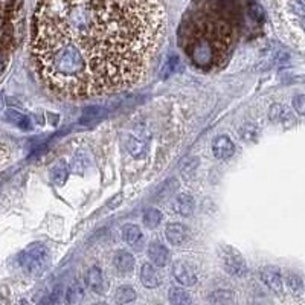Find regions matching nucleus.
Returning <instances> with one entry per match:
<instances>
[{"mask_svg":"<svg viewBox=\"0 0 305 305\" xmlns=\"http://www.w3.org/2000/svg\"><path fill=\"white\" fill-rule=\"evenodd\" d=\"M23 0H0V77L11 63L22 34Z\"/></svg>","mask_w":305,"mask_h":305,"instance_id":"nucleus-3","label":"nucleus"},{"mask_svg":"<svg viewBox=\"0 0 305 305\" xmlns=\"http://www.w3.org/2000/svg\"><path fill=\"white\" fill-rule=\"evenodd\" d=\"M164 26L160 0H40L32 17V63L61 98L113 93L145 74Z\"/></svg>","mask_w":305,"mask_h":305,"instance_id":"nucleus-1","label":"nucleus"},{"mask_svg":"<svg viewBox=\"0 0 305 305\" xmlns=\"http://www.w3.org/2000/svg\"><path fill=\"white\" fill-rule=\"evenodd\" d=\"M174 211L182 215H191L195 208V202L189 194H178L173 203Z\"/></svg>","mask_w":305,"mask_h":305,"instance_id":"nucleus-15","label":"nucleus"},{"mask_svg":"<svg viewBox=\"0 0 305 305\" xmlns=\"http://www.w3.org/2000/svg\"><path fill=\"white\" fill-rule=\"evenodd\" d=\"M260 278L261 281L268 287V290H272L276 295L282 293V275L278 270V267H264L260 272Z\"/></svg>","mask_w":305,"mask_h":305,"instance_id":"nucleus-7","label":"nucleus"},{"mask_svg":"<svg viewBox=\"0 0 305 305\" xmlns=\"http://www.w3.org/2000/svg\"><path fill=\"white\" fill-rule=\"evenodd\" d=\"M171 273H173L174 279L180 285L189 287V285H194L197 282V275L194 272V268L185 261H175L173 264Z\"/></svg>","mask_w":305,"mask_h":305,"instance_id":"nucleus-6","label":"nucleus"},{"mask_svg":"<svg viewBox=\"0 0 305 305\" xmlns=\"http://www.w3.org/2000/svg\"><path fill=\"white\" fill-rule=\"evenodd\" d=\"M147 252L151 262L157 267H164L170 261V250L159 241H151Z\"/></svg>","mask_w":305,"mask_h":305,"instance_id":"nucleus-11","label":"nucleus"},{"mask_svg":"<svg viewBox=\"0 0 305 305\" xmlns=\"http://www.w3.org/2000/svg\"><path fill=\"white\" fill-rule=\"evenodd\" d=\"M20 264L31 275H42L50 264V254L44 244L34 243L23 250L20 255Z\"/></svg>","mask_w":305,"mask_h":305,"instance_id":"nucleus-4","label":"nucleus"},{"mask_svg":"<svg viewBox=\"0 0 305 305\" xmlns=\"http://www.w3.org/2000/svg\"><path fill=\"white\" fill-rule=\"evenodd\" d=\"M86 284L88 285V289L98 295H104L107 290V282L99 267L88 268V272L86 275Z\"/></svg>","mask_w":305,"mask_h":305,"instance_id":"nucleus-10","label":"nucleus"},{"mask_svg":"<svg viewBox=\"0 0 305 305\" xmlns=\"http://www.w3.org/2000/svg\"><path fill=\"white\" fill-rule=\"evenodd\" d=\"M218 257L223 264V268L234 276H243L246 273V261L237 249L230 246H220Z\"/></svg>","mask_w":305,"mask_h":305,"instance_id":"nucleus-5","label":"nucleus"},{"mask_svg":"<svg viewBox=\"0 0 305 305\" xmlns=\"http://www.w3.org/2000/svg\"><path fill=\"white\" fill-rule=\"evenodd\" d=\"M292 9L296 15H304L305 17V0H293Z\"/></svg>","mask_w":305,"mask_h":305,"instance_id":"nucleus-27","label":"nucleus"},{"mask_svg":"<svg viewBox=\"0 0 305 305\" xmlns=\"http://www.w3.org/2000/svg\"><path fill=\"white\" fill-rule=\"evenodd\" d=\"M162 221V214H160L159 209H154V208H150L143 212V224L150 229H154L160 224Z\"/></svg>","mask_w":305,"mask_h":305,"instance_id":"nucleus-18","label":"nucleus"},{"mask_svg":"<svg viewBox=\"0 0 305 305\" xmlns=\"http://www.w3.org/2000/svg\"><path fill=\"white\" fill-rule=\"evenodd\" d=\"M165 237H167L170 244L180 246V244H183L188 240L189 230L182 223H168L167 227H165Z\"/></svg>","mask_w":305,"mask_h":305,"instance_id":"nucleus-9","label":"nucleus"},{"mask_svg":"<svg viewBox=\"0 0 305 305\" xmlns=\"http://www.w3.org/2000/svg\"><path fill=\"white\" fill-rule=\"evenodd\" d=\"M178 70V58L177 57H171L168 61H167V64H165V70H164V75H173V74H175V72Z\"/></svg>","mask_w":305,"mask_h":305,"instance_id":"nucleus-24","label":"nucleus"},{"mask_svg":"<svg viewBox=\"0 0 305 305\" xmlns=\"http://www.w3.org/2000/svg\"><path fill=\"white\" fill-rule=\"evenodd\" d=\"M249 15L252 17L255 22H258V23L264 22V11H262V8H261L260 5H257V3L249 6Z\"/></svg>","mask_w":305,"mask_h":305,"instance_id":"nucleus-23","label":"nucleus"},{"mask_svg":"<svg viewBox=\"0 0 305 305\" xmlns=\"http://www.w3.org/2000/svg\"><path fill=\"white\" fill-rule=\"evenodd\" d=\"M140 281H142L143 285L148 287V289H154V287L160 285L162 278H160L159 272L151 264H143L142 268H140Z\"/></svg>","mask_w":305,"mask_h":305,"instance_id":"nucleus-13","label":"nucleus"},{"mask_svg":"<svg viewBox=\"0 0 305 305\" xmlns=\"http://www.w3.org/2000/svg\"><path fill=\"white\" fill-rule=\"evenodd\" d=\"M212 153L215 156V159L218 160H227L234 156L235 153V145L234 142L230 140V137L221 134L218 137H215L214 143H212Z\"/></svg>","mask_w":305,"mask_h":305,"instance_id":"nucleus-8","label":"nucleus"},{"mask_svg":"<svg viewBox=\"0 0 305 305\" xmlns=\"http://www.w3.org/2000/svg\"><path fill=\"white\" fill-rule=\"evenodd\" d=\"M6 118H9L17 125V127H20L23 130H29L31 129V121L25 115H20V113H17V112H8Z\"/></svg>","mask_w":305,"mask_h":305,"instance_id":"nucleus-22","label":"nucleus"},{"mask_svg":"<svg viewBox=\"0 0 305 305\" xmlns=\"http://www.w3.org/2000/svg\"><path fill=\"white\" fill-rule=\"evenodd\" d=\"M134 299H136V292L129 285H122L116 290L115 301L119 302V304H127V302H131Z\"/></svg>","mask_w":305,"mask_h":305,"instance_id":"nucleus-20","label":"nucleus"},{"mask_svg":"<svg viewBox=\"0 0 305 305\" xmlns=\"http://www.w3.org/2000/svg\"><path fill=\"white\" fill-rule=\"evenodd\" d=\"M5 148H3V145H0V164H2L3 162V160H5Z\"/></svg>","mask_w":305,"mask_h":305,"instance_id":"nucleus-28","label":"nucleus"},{"mask_svg":"<svg viewBox=\"0 0 305 305\" xmlns=\"http://www.w3.org/2000/svg\"><path fill=\"white\" fill-rule=\"evenodd\" d=\"M170 302L174 305L191 304V296L188 295L186 290L178 289V287H173V289L170 290Z\"/></svg>","mask_w":305,"mask_h":305,"instance_id":"nucleus-19","label":"nucleus"},{"mask_svg":"<svg viewBox=\"0 0 305 305\" xmlns=\"http://www.w3.org/2000/svg\"><path fill=\"white\" fill-rule=\"evenodd\" d=\"M209 301L214 304H229V302H234V295L227 290H217L211 293Z\"/></svg>","mask_w":305,"mask_h":305,"instance_id":"nucleus-21","label":"nucleus"},{"mask_svg":"<svg viewBox=\"0 0 305 305\" xmlns=\"http://www.w3.org/2000/svg\"><path fill=\"white\" fill-rule=\"evenodd\" d=\"M237 20L234 0H200L180 25L178 44L197 69L215 70L230 55Z\"/></svg>","mask_w":305,"mask_h":305,"instance_id":"nucleus-2","label":"nucleus"},{"mask_svg":"<svg viewBox=\"0 0 305 305\" xmlns=\"http://www.w3.org/2000/svg\"><path fill=\"white\" fill-rule=\"evenodd\" d=\"M302 25H304V28H305V19H304V23H302Z\"/></svg>","mask_w":305,"mask_h":305,"instance_id":"nucleus-29","label":"nucleus"},{"mask_svg":"<svg viewBox=\"0 0 305 305\" xmlns=\"http://www.w3.org/2000/svg\"><path fill=\"white\" fill-rule=\"evenodd\" d=\"M121 232H122V240H124L125 243L133 246L134 249H140L139 244L142 243L143 237H142V232H140L139 226L129 223V224H125V226L122 227Z\"/></svg>","mask_w":305,"mask_h":305,"instance_id":"nucleus-14","label":"nucleus"},{"mask_svg":"<svg viewBox=\"0 0 305 305\" xmlns=\"http://www.w3.org/2000/svg\"><path fill=\"white\" fill-rule=\"evenodd\" d=\"M293 109L299 115L305 116V95H296L293 98Z\"/></svg>","mask_w":305,"mask_h":305,"instance_id":"nucleus-25","label":"nucleus"},{"mask_svg":"<svg viewBox=\"0 0 305 305\" xmlns=\"http://www.w3.org/2000/svg\"><path fill=\"white\" fill-rule=\"evenodd\" d=\"M270 119L273 122H287V121H293L295 122V118H292V115L285 110V107L281 105V104H273L270 107V113H268Z\"/></svg>","mask_w":305,"mask_h":305,"instance_id":"nucleus-17","label":"nucleus"},{"mask_svg":"<svg viewBox=\"0 0 305 305\" xmlns=\"http://www.w3.org/2000/svg\"><path fill=\"white\" fill-rule=\"evenodd\" d=\"M285 284H287V289L292 292V295L299 296L304 293V282H302V278L299 275L289 272L285 276Z\"/></svg>","mask_w":305,"mask_h":305,"instance_id":"nucleus-16","label":"nucleus"},{"mask_svg":"<svg viewBox=\"0 0 305 305\" xmlns=\"http://www.w3.org/2000/svg\"><path fill=\"white\" fill-rule=\"evenodd\" d=\"M81 298H83V289H80V287L74 285L67 290V301L69 302H78Z\"/></svg>","mask_w":305,"mask_h":305,"instance_id":"nucleus-26","label":"nucleus"},{"mask_svg":"<svg viewBox=\"0 0 305 305\" xmlns=\"http://www.w3.org/2000/svg\"><path fill=\"white\" fill-rule=\"evenodd\" d=\"M134 257L127 252V250H119V252L115 254L113 257V265L118 272L121 273H130L133 272V268H134Z\"/></svg>","mask_w":305,"mask_h":305,"instance_id":"nucleus-12","label":"nucleus"}]
</instances>
